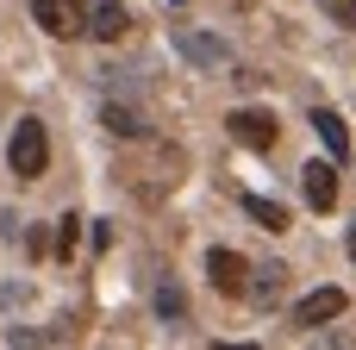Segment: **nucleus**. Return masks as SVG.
<instances>
[{"instance_id":"nucleus-1","label":"nucleus","mask_w":356,"mask_h":350,"mask_svg":"<svg viewBox=\"0 0 356 350\" xmlns=\"http://www.w3.org/2000/svg\"><path fill=\"white\" fill-rule=\"evenodd\" d=\"M6 163H13L19 182H38V175L50 169V132H44L38 119H19V125H13V144H6Z\"/></svg>"},{"instance_id":"nucleus-2","label":"nucleus","mask_w":356,"mask_h":350,"mask_svg":"<svg viewBox=\"0 0 356 350\" xmlns=\"http://www.w3.org/2000/svg\"><path fill=\"white\" fill-rule=\"evenodd\" d=\"M225 132H232L244 150H275V138H282L275 113H263V106H238V113L225 119Z\"/></svg>"},{"instance_id":"nucleus-3","label":"nucleus","mask_w":356,"mask_h":350,"mask_svg":"<svg viewBox=\"0 0 356 350\" xmlns=\"http://www.w3.org/2000/svg\"><path fill=\"white\" fill-rule=\"evenodd\" d=\"M31 19L50 38H75V31H88V0H31Z\"/></svg>"},{"instance_id":"nucleus-4","label":"nucleus","mask_w":356,"mask_h":350,"mask_svg":"<svg viewBox=\"0 0 356 350\" xmlns=\"http://www.w3.org/2000/svg\"><path fill=\"white\" fill-rule=\"evenodd\" d=\"M300 194L313 213H332L338 207V163H307L300 169Z\"/></svg>"},{"instance_id":"nucleus-5","label":"nucleus","mask_w":356,"mask_h":350,"mask_svg":"<svg viewBox=\"0 0 356 350\" xmlns=\"http://www.w3.org/2000/svg\"><path fill=\"white\" fill-rule=\"evenodd\" d=\"M207 276H213V288L219 294H244V282H250V263L238 257V250H207Z\"/></svg>"},{"instance_id":"nucleus-6","label":"nucleus","mask_w":356,"mask_h":350,"mask_svg":"<svg viewBox=\"0 0 356 350\" xmlns=\"http://www.w3.org/2000/svg\"><path fill=\"white\" fill-rule=\"evenodd\" d=\"M344 307H350V294H344V288H313V294H307V301L294 307V326H307V332H313V326L338 319Z\"/></svg>"},{"instance_id":"nucleus-7","label":"nucleus","mask_w":356,"mask_h":350,"mask_svg":"<svg viewBox=\"0 0 356 350\" xmlns=\"http://www.w3.org/2000/svg\"><path fill=\"white\" fill-rule=\"evenodd\" d=\"M88 31H94L100 44H119V38L131 31V13H125V0H100V6H88Z\"/></svg>"},{"instance_id":"nucleus-8","label":"nucleus","mask_w":356,"mask_h":350,"mask_svg":"<svg viewBox=\"0 0 356 350\" xmlns=\"http://www.w3.org/2000/svg\"><path fill=\"white\" fill-rule=\"evenodd\" d=\"M313 132H319V144L332 150V163H344V157H350V125H344V113L319 106V113H313Z\"/></svg>"},{"instance_id":"nucleus-9","label":"nucleus","mask_w":356,"mask_h":350,"mask_svg":"<svg viewBox=\"0 0 356 350\" xmlns=\"http://www.w3.org/2000/svg\"><path fill=\"white\" fill-rule=\"evenodd\" d=\"M175 50H181L188 63H200V69L225 63V44H219V38H207V31H175Z\"/></svg>"},{"instance_id":"nucleus-10","label":"nucleus","mask_w":356,"mask_h":350,"mask_svg":"<svg viewBox=\"0 0 356 350\" xmlns=\"http://www.w3.org/2000/svg\"><path fill=\"white\" fill-rule=\"evenodd\" d=\"M282 282H288V269L269 263V269H257V282H244V294H250L257 307H275V301H282Z\"/></svg>"},{"instance_id":"nucleus-11","label":"nucleus","mask_w":356,"mask_h":350,"mask_svg":"<svg viewBox=\"0 0 356 350\" xmlns=\"http://www.w3.org/2000/svg\"><path fill=\"white\" fill-rule=\"evenodd\" d=\"M244 213H250L263 232H288V207H282V200H269V194H250V200H244Z\"/></svg>"},{"instance_id":"nucleus-12","label":"nucleus","mask_w":356,"mask_h":350,"mask_svg":"<svg viewBox=\"0 0 356 350\" xmlns=\"http://www.w3.org/2000/svg\"><path fill=\"white\" fill-rule=\"evenodd\" d=\"M100 125H106L113 138H144V119H138L131 106H113V100H106V113H100Z\"/></svg>"},{"instance_id":"nucleus-13","label":"nucleus","mask_w":356,"mask_h":350,"mask_svg":"<svg viewBox=\"0 0 356 350\" xmlns=\"http://www.w3.org/2000/svg\"><path fill=\"white\" fill-rule=\"evenodd\" d=\"M75 244H81V219L63 213V219H56V257H75Z\"/></svg>"},{"instance_id":"nucleus-14","label":"nucleus","mask_w":356,"mask_h":350,"mask_svg":"<svg viewBox=\"0 0 356 350\" xmlns=\"http://www.w3.org/2000/svg\"><path fill=\"white\" fill-rule=\"evenodd\" d=\"M156 313H163V319H181V313H188L181 288H156Z\"/></svg>"},{"instance_id":"nucleus-15","label":"nucleus","mask_w":356,"mask_h":350,"mask_svg":"<svg viewBox=\"0 0 356 350\" xmlns=\"http://www.w3.org/2000/svg\"><path fill=\"white\" fill-rule=\"evenodd\" d=\"M319 13L338 19V25H356V0H319Z\"/></svg>"},{"instance_id":"nucleus-16","label":"nucleus","mask_w":356,"mask_h":350,"mask_svg":"<svg viewBox=\"0 0 356 350\" xmlns=\"http://www.w3.org/2000/svg\"><path fill=\"white\" fill-rule=\"evenodd\" d=\"M350 263H356V225H350Z\"/></svg>"}]
</instances>
